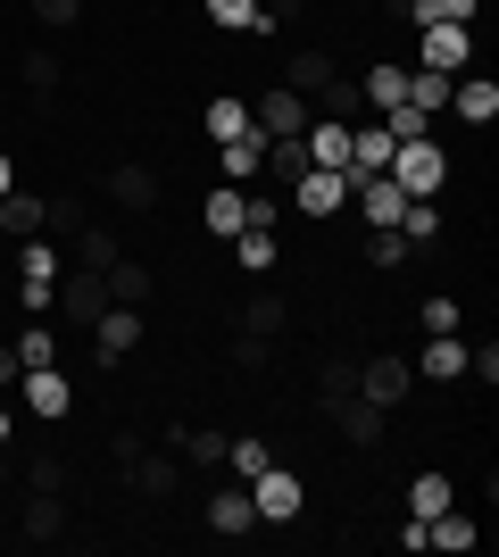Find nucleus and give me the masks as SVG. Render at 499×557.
Here are the masks:
<instances>
[{
    "mask_svg": "<svg viewBox=\"0 0 499 557\" xmlns=\"http://www.w3.org/2000/svg\"><path fill=\"white\" fill-rule=\"evenodd\" d=\"M425 333H458V300H425Z\"/></svg>",
    "mask_w": 499,
    "mask_h": 557,
    "instance_id": "obj_43",
    "label": "nucleus"
},
{
    "mask_svg": "<svg viewBox=\"0 0 499 557\" xmlns=\"http://www.w3.org/2000/svg\"><path fill=\"white\" fill-rule=\"evenodd\" d=\"M325 399H333V408H341V399H358V374L341 367V358H333V367H325Z\"/></svg>",
    "mask_w": 499,
    "mask_h": 557,
    "instance_id": "obj_42",
    "label": "nucleus"
},
{
    "mask_svg": "<svg viewBox=\"0 0 499 557\" xmlns=\"http://www.w3.org/2000/svg\"><path fill=\"white\" fill-rule=\"evenodd\" d=\"M216 159H225V184H250L266 166V141L259 134H241V141H216Z\"/></svg>",
    "mask_w": 499,
    "mask_h": 557,
    "instance_id": "obj_24",
    "label": "nucleus"
},
{
    "mask_svg": "<svg viewBox=\"0 0 499 557\" xmlns=\"http://www.w3.org/2000/svg\"><path fill=\"white\" fill-rule=\"evenodd\" d=\"M241 325H250V333H284V300H275V292H259V300H250V317H241Z\"/></svg>",
    "mask_w": 499,
    "mask_h": 557,
    "instance_id": "obj_39",
    "label": "nucleus"
},
{
    "mask_svg": "<svg viewBox=\"0 0 499 557\" xmlns=\"http://www.w3.org/2000/svg\"><path fill=\"white\" fill-rule=\"evenodd\" d=\"M309 116H316V109L291 92V84H275V92L250 100V125H259V141H300V134H309Z\"/></svg>",
    "mask_w": 499,
    "mask_h": 557,
    "instance_id": "obj_2",
    "label": "nucleus"
},
{
    "mask_svg": "<svg viewBox=\"0 0 499 557\" xmlns=\"http://www.w3.org/2000/svg\"><path fill=\"white\" fill-rule=\"evenodd\" d=\"M100 283H109V300H117V308H150V267H125V258H117V267H100Z\"/></svg>",
    "mask_w": 499,
    "mask_h": 557,
    "instance_id": "obj_22",
    "label": "nucleus"
},
{
    "mask_svg": "<svg viewBox=\"0 0 499 557\" xmlns=\"http://www.w3.org/2000/svg\"><path fill=\"white\" fill-rule=\"evenodd\" d=\"M358 100H366V109H391V100H408V67H366V75H358Z\"/></svg>",
    "mask_w": 499,
    "mask_h": 557,
    "instance_id": "obj_27",
    "label": "nucleus"
},
{
    "mask_svg": "<svg viewBox=\"0 0 499 557\" xmlns=\"http://www.w3.org/2000/svg\"><path fill=\"white\" fill-rule=\"evenodd\" d=\"M400 242H408V250L441 242V209H433V200H408V209H400Z\"/></svg>",
    "mask_w": 499,
    "mask_h": 557,
    "instance_id": "obj_29",
    "label": "nucleus"
},
{
    "mask_svg": "<svg viewBox=\"0 0 499 557\" xmlns=\"http://www.w3.org/2000/svg\"><path fill=\"white\" fill-rule=\"evenodd\" d=\"M109 200H117V209H159V175H150L142 159L109 166Z\"/></svg>",
    "mask_w": 499,
    "mask_h": 557,
    "instance_id": "obj_11",
    "label": "nucleus"
},
{
    "mask_svg": "<svg viewBox=\"0 0 499 557\" xmlns=\"http://www.w3.org/2000/svg\"><path fill=\"white\" fill-rule=\"evenodd\" d=\"M250 524H259V508H250V491H216V499H209V533L241 541Z\"/></svg>",
    "mask_w": 499,
    "mask_h": 557,
    "instance_id": "obj_18",
    "label": "nucleus"
},
{
    "mask_svg": "<svg viewBox=\"0 0 499 557\" xmlns=\"http://www.w3.org/2000/svg\"><path fill=\"white\" fill-rule=\"evenodd\" d=\"M333 75H341V67H333L325 50H300V59H291V67H284V84H291V92H300V100H316V92H325V84H333Z\"/></svg>",
    "mask_w": 499,
    "mask_h": 557,
    "instance_id": "obj_21",
    "label": "nucleus"
},
{
    "mask_svg": "<svg viewBox=\"0 0 499 557\" xmlns=\"http://www.w3.org/2000/svg\"><path fill=\"white\" fill-rule=\"evenodd\" d=\"M25 9H34L42 25H75V17H84V0H25Z\"/></svg>",
    "mask_w": 499,
    "mask_h": 557,
    "instance_id": "obj_41",
    "label": "nucleus"
},
{
    "mask_svg": "<svg viewBox=\"0 0 499 557\" xmlns=\"http://www.w3.org/2000/svg\"><path fill=\"white\" fill-rule=\"evenodd\" d=\"M383 134H391V141H416V134H433V116L416 109V100H391V109H383Z\"/></svg>",
    "mask_w": 499,
    "mask_h": 557,
    "instance_id": "obj_31",
    "label": "nucleus"
},
{
    "mask_svg": "<svg viewBox=\"0 0 499 557\" xmlns=\"http://www.w3.org/2000/svg\"><path fill=\"white\" fill-rule=\"evenodd\" d=\"M142 308H117V300H109V308H100V317H92V349H100V358H109V367H117V358H134V349H142Z\"/></svg>",
    "mask_w": 499,
    "mask_h": 557,
    "instance_id": "obj_8",
    "label": "nucleus"
},
{
    "mask_svg": "<svg viewBox=\"0 0 499 557\" xmlns=\"http://www.w3.org/2000/svg\"><path fill=\"white\" fill-rule=\"evenodd\" d=\"M450 84H458V75H441V67H408V100H416L425 116L450 109Z\"/></svg>",
    "mask_w": 499,
    "mask_h": 557,
    "instance_id": "obj_26",
    "label": "nucleus"
},
{
    "mask_svg": "<svg viewBox=\"0 0 499 557\" xmlns=\"http://www.w3.org/2000/svg\"><path fill=\"white\" fill-rule=\"evenodd\" d=\"M209 25H225V34H250V25H259V0H209Z\"/></svg>",
    "mask_w": 499,
    "mask_h": 557,
    "instance_id": "obj_35",
    "label": "nucleus"
},
{
    "mask_svg": "<svg viewBox=\"0 0 499 557\" xmlns=\"http://www.w3.org/2000/svg\"><path fill=\"white\" fill-rule=\"evenodd\" d=\"M117 233H109V225H75V267H117Z\"/></svg>",
    "mask_w": 499,
    "mask_h": 557,
    "instance_id": "obj_28",
    "label": "nucleus"
},
{
    "mask_svg": "<svg viewBox=\"0 0 499 557\" xmlns=\"http://www.w3.org/2000/svg\"><path fill=\"white\" fill-rule=\"evenodd\" d=\"M458 491H450V474H416V483H408V516H416V524H433V516L450 508Z\"/></svg>",
    "mask_w": 499,
    "mask_h": 557,
    "instance_id": "obj_25",
    "label": "nucleus"
},
{
    "mask_svg": "<svg viewBox=\"0 0 499 557\" xmlns=\"http://www.w3.org/2000/svg\"><path fill=\"white\" fill-rule=\"evenodd\" d=\"M17 67H25V84H34V92H59V50H25Z\"/></svg>",
    "mask_w": 499,
    "mask_h": 557,
    "instance_id": "obj_38",
    "label": "nucleus"
},
{
    "mask_svg": "<svg viewBox=\"0 0 499 557\" xmlns=\"http://www.w3.org/2000/svg\"><path fill=\"white\" fill-rule=\"evenodd\" d=\"M9 433H17V408H9V399H0V442H9Z\"/></svg>",
    "mask_w": 499,
    "mask_h": 557,
    "instance_id": "obj_47",
    "label": "nucleus"
},
{
    "mask_svg": "<svg viewBox=\"0 0 499 557\" xmlns=\"http://www.w3.org/2000/svg\"><path fill=\"white\" fill-rule=\"evenodd\" d=\"M175 449H184L191 466H225V433H175Z\"/></svg>",
    "mask_w": 499,
    "mask_h": 557,
    "instance_id": "obj_37",
    "label": "nucleus"
},
{
    "mask_svg": "<svg viewBox=\"0 0 499 557\" xmlns=\"http://www.w3.org/2000/svg\"><path fill=\"white\" fill-rule=\"evenodd\" d=\"M408 392H416V367H408V358H366V367H358V399L383 408V417L408 408Z\"/></svg>",
    "mask_w": 499,
    "mask_h": 557,
    "instance_id": "obj_4",
    "label": "nucleus"
},
{
    "mask_svg": "<svg viewBox=\"0 0 499 557\" xmlns=\"http://www.w3.org/2000/svg\"><path fill=\"white\" fill-rule=\"evenodd\" d=\"M17 383H25V408H34V417H42V424H59V417H67V408H75V383H67V374H59V367H25Z\"/></svg>",
    "mask_w": 499,
    "mask_h": 557,
    "instance_id": "obj_10",
    "label": "nucleus"
},
{
    "mask_svg": "<svg viewBox=\"0 0 499 557\" xmlns=\"http://www.w3.org/2000/svg\"><path fill=\"white\" fill-rule=\"evenodd\" d=\"M250 508H259V524H291V516L309 508V491H300L291 466H259L250 474Z\"/></svg>",
    "mask_w": 499,
    "mask_h": 557,
    "instance_id": "obj_3",
    "label": "nucleus"
},
{
    "mask_svg": "<svg viewBox=\"0 0 499 557\" xmlns=\"http://www.w3.org/2000/svg\"><path fill=\"white\" fill-rule=\"evenodd\" d=\"M366 258H375V267H408L416 250L400 242V225H375V233H366Z\"/></svg>",
    "mask_w": 499,
    "mask_h": 557,
    "instance_id": "obj_34",
    "label": "nucleus"
},
{
    "mask_svg": "<svg viewBox=\"0 0 499 557\" xmlns=\"http://www.w3.org/2000/svg\"><path fill=\"white\" fill-rule=\"evenodd\" d=\"M25 483H34V491H59V483H67V458H50V449H42V458H25Z\"/></svg>",
    "mask_w": 499,
    "mask_h": 557,
    "instance_id": "obj_40",
    "label": "nucleus"
},
{
    "mask_svg": "<svg viewBox=\"0 0 499 557\" xmlns=\"http://www.w3.org/2000/svg\"><path fill=\"white\" fill-rule=\"evenodd\" d=\"M50 308L67 317V325L92 333V317L109 308V283H100V267H75V275H59V292H50Z\"/></svg>",
    "mask_w": 499,
    "mask_h": 557,
    "instance_id": "obj_6",
    "label": "nucleus"
},
{
    "mask_svg": "<svg viewBox=\"0 0 499 557\" xmlns=\"http://www.w3.org/2000/svg\"><path fill=\"white\" fill-rule=\"evenodd\" d=\"M42 216H50V200H34V191H0V233H42Z\"/></svg>",
    "mask_w": 499,
    "mask_h": 557,
    "instance_id": "obj_20",
    "label": "nucleus"
},
{
    "mask_svg": "<svg viewBox=\"0 0 499 557\" xmlns=\"http://www.w3.org/2000/svg\"><path fill=\"white\" fill-rule=\"evenodd\" d=\"M0 191H17V159H9V141H0Z\"/></svg>",
    "mask_w": 499,
    "mask_h": 557,
    "instance_id": "obj_46",
    "label": "nucleus"
},
{
    "mask_svg": "<svg viewBox=\"0 0 499 557\" xmlns=\"http://www.w3.org/2000/svg\"><path fill=\"white\" fill-rule=\"evenodd\" d=\"M17 367H59V333H50V325H25L17 333Z\"/></svg>",
    "mask_w": 499,
    "mask_h": 557,
    "instance_id": "obj_33",
    "label": "nucleus"
},
{
    "mask_svg": "<svg viewBox=\"0 0 499 557\" xmlns=\"http://www.w3.org/2000/svg\"><path fill=\"white\" fill-rule=\"evenodd\" d=\"M9 466H17V458H9V442H0V483H9Z\"/></svg>",
    "mask_w": 499,
    "mask_h": 557,
    "instance_id": "obj_48",
    "label": "nucleus"
},
{
    "mask_svg": "<svg viewBox=\"0 0 499 557\" xmlns=\"http://www.w3.org/2000/svg\"><path fill=\"white\" fill-rule=\"evenodd\" d=\"M17 374H25V367H17V349L0 342V392H9V383H17Z\"/></svg>",
    "mask_w": 499,
    "mask_h": 557,
    "instance_id": "obj_45",
    "label": "nucleus"
},
{
    "mask_svg": "<svg viewBox=\"0 0 499 557\" xmlns=\"http://www.w3.org/2000/svg\"><path fill=\"white\" fill-rule=\"evenodd\" d=\"M300 159H309V166H341V175H350V116H309Z\"/></svg>",
    "mask_w": 499,
    "mask_h": 557,
    "instance_id": "obj_9",
    "label": "nucleus"
},
{
    "mask_svg": "<svg viewBox=\"0 0 499 557\" xmlns=\"http://www.w3.org/2000/svg\"><path fill=\"white\" fill-rule=\"evenodd\" d=\"M259 466H275V449H266L259 433H241V442H225V474H241V483H250Z\"/></svg>",
    "mask_w": 499,
    "mask_h": 557,
    "instance_id": "obj_30",
    "label": "nucleus"
},
{
    "mask_svg": "<svg viewBox=\"0 0 499 557\" xmlns=\"http://www.w3.org/2000/svg\"><path fill=\"white\" fill-rule=\"evenodd\" d=\"M425 549H483V524H475V516H466V508L450 499V508H441V516L425 524Z\"/></svg>",
    "mask_w": 499,
    "mask_h": 557,
    "instance_id": "obj_12",
    "label": "nucleus"
},
{
    "mask_svg": "<svg viewBox=\"0 0 499 557\" xmlns=\"http://www.w3.org/2000/svg\"><path fill=\"white\" fill-rule=\"evenodd\" d=\"M34 549H50V541L67 533V508H59V491H34V508H25V524H17Z\"/></svg>",
    "mask_w": 499,
    "mask_h": 557,
    "instance_id": "obj_17",
    "label": "nucleus"
},
{
    "mask_svg": "<svg viewBox=\"0 0 499 557\" xmlns=\"http://www.w3.org/2000/svg\"><path fill=\"white\" fill-rule=\"evenodd\" d=\"M458 374H466V342H458V333H433L425 342V383H458Z\"/></svg>",
    "mask_w": 499,
    "mask_h": 557,
    "instance_id": "obj_23",
    "label": "nucleus"
},
{
    "mask_svg": "<svg viewBox=\"0 0 499 557\" xmlns=\"http://www.w3.org/2000/svg\"><path fill=\"white\" fill-rule=\"evenodd\" d=\"M333 424H341V442H350V449H375L383 442V408H366V399H341Z\"/></svg>",
    "mask_w": 499,
    "mask_h": 557,
    "instance_id": "obj_19",
    "label": "nucleus"
},
{
    "mask_svg": "<svg viewBox=\"0 0 499 557\" xmlns=\"http://www.w3.org/2000/svg\"><path fill=\"white\" fill-rule=\"evenodd\" d=\"M391 150H400V141L383 134V116H375V125H350V175H383Z\"/></svg>",
    "mask_w": 499,
    "mask_h": 557,
    "instance_id": "obj_14",
    "label": "nucleus"
},
{
    "mask_svg": "<svg viewBox=\"0 0 499 557\" xmlns=\"http://www.w3.org/2000/svg\"><path fill=\"white\" fill-rule=\"evenodd\" d=\"M200 125H209V141H241V134H259V125H250V100H234V92H216L209 109H200Z\"/></svg>",
    "mask_w": 499,
    "mask_h": 557,
    "instance_id": "obj_16",
    "label": "nucleus"
},
{
    "mask_svg": "<svg viewBox=\"0 0 499 557\" xmlns=\"http://www.w3.org/2000/svg\"><path fill=\"white\" fill-rule=\"evenodd\" d=\"M284 191H291V209H300V216H333L341 200H350V175H341V166H300Z\"/></svg>",
    "mask_w": 499,
    "mask_h": 557,
    "instance_id": "obj_5",
    "label": "nucleus"
},
{
    "mask_svg": "<svg viewBox=\"0 0 499 557\" xmlns=\"http://www.w3.org/2000/svg\"><path fill=\"white\" fill-rule=\"evenodd\" d=\"M383 175H391L408 200H433V191L450 184V150H441L433 134H416V141H400V150H391V166H383Z\"/></svg>",
    "mask_w": 499,
    "mask_h": 557,
    "instance_id": "obj_1",
    "label": "nucleus"
},
{
    "mask_svg": "<svg viewBox=\"0 0 499 557\" xmlns=\"http://www.w3.org/2000/svg\"><path fill=\"white\" fill-rule=\"evenodd\" d=\"M234 250H241V267H250V275H266V267H275V233H266V225H241Z\"/></svg>",
    "mask_w": 499,
    "mask_h": 557,
    "instance_id": "obj_32",
    "label": "nucleus"
},
{
    "mask_svg": "<svg viewBox=\"0 0 499 557\" xmlns=\"http://www.w3.org/2000/svg\"><path fill=\"white\" fill-rule=\"evenodd\" d=\"M450 109H458V116H466V125L483 134V125L499 116V84H491V75H466V84H450Z\"/></svg>",
    "mask_w": 499,
    "mask_h": 557,
    "instance_id": "obj_15",
    "label": "nucleus"
},
{
    "mask_svg": "<svg viewBox=\"0 0 499 557\" xmlns=\"http://www.w3.org/2000/svg\"><path fill=\"white\" fill-rule=\"evenodd\" d=\"M466 59H475V25H416V67L458 75Z\"/></svg>",
    "mask_w": 499,
    "mask_h": 557,
    "instance_id": "obj_7",
    "label": "nucleus"
},
{
    "mask_svg": "<svg viewBox=\"0 0 499 557\" xmlns=\"http://www.w3.org/2000/svg\"><path fill=\"white\" fill-rule=\"evenodd\" d=\"M259 9H266V17H275V25H284V17H300L309 0H259Z\"/></svg>",
    "mask_w": 499,
    "mask_h": 557,
    "instance_id": "obj_44",
    "label": "nucleus"
},
{
    "mask_svg": "<svg viewBox=\"0 0 499 557\" xmlns=\"http://www.w3.org/2000/svg\"><path fill=\"white\" fill-rule=\"evenodd\" d=\"M134 491L166 499V491H175V466H166V458H150V466H142V449H134Z\"/></svg>",
    "mask_w": 499,
    "mask_h": 557,
    "instance_id": "obj_36",
    "label": "nucleus"
},
{
    "mask_svg": "<svg viewBox=\"0 0 499 557\" xmlns=\"http://www.w3.org/2000/svg\"><path fill=\"white\" fill-rule=\"evenodd\" d=\"M241 209H250V191H241V184H216L209 200H200V225H209L216 242H234V233H241Z\"/></svg>",
    "mask_w": 499,
    "mask_h": 557,
    "instance_id": "obj_13",
    "label": "nucleus"
}]
</instances>
